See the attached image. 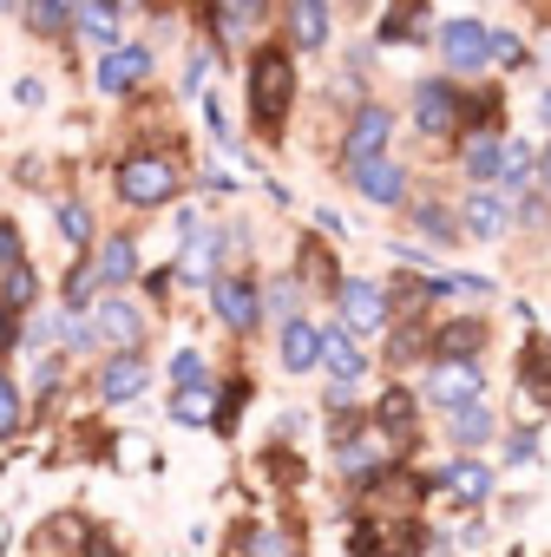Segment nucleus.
<instances>
[{
  "instance_id": "obj_7",
  "label": "nucleus",
  "mask_w": 551,
  "mask_h": 557,
  "mask_svg": "<svg viewBox=\"0 0 551 557\" xmlns=\"http://www.w3.org/2000/svg\"><path fill=\"white\" fill-rule=\"evenodd\" d=\"M388 132H394V112H388V106H362V119L348 125V164L381 158V151H388Z\"/></svg>"
},
{
  "instance_id": "obj_30",
  "label": "nucleus",
  "mask_w": 551,
  "mask_h": 557,
  "mask_svg": "<svg viewBox=\"0 0 551 557\" xmlns=\"http://www.w3.org/2000/svg\"><path fill=\"white\" fill-rule=\"evenodd\" d=\"M407 420H414V394H401V387H394V394L381 400V426H407Z\"/></svg>"
},
{
  "instance_id": "obj_18",
  "label": "nucleus",
  "mask_w": 551,
  "mask_h": 557,
  "mask_svg": "<svg viewBox=\"0 0 551 557\" xmlns=\"http://www.w3.org/2000/svg\"><path fill=\"white\" fill-rule=\"evenodd\" d=\"M290 34H296V47H322L329 40V8L322 0H290Z\"/></svg>"
},
{
  "instance_id": "obj_32",
  "label": "nucleus",
  "mask_w": 551,
  "mask_h": 557,
  "mask_svg": "<svg viewBox=\"0 0 551 557\" xmlns=\"http://www.w3.org/2000/svg\"><path fill=\"white\" fill-rule=\"evenodd\" d=\"M60 230H66L73 243H86V236H93V216H86L79 203H60Z\"/></svg>"
},
{
  "instance_id": "obj_4",
  "label": "nucleus",
  "mask_w": 551,
  "mask_h": 557,
  "mask_svg": "<svg viewBox=\"0 0 551 557\" xmlns=\"http://www.w3.org/2000/svg\"><path fill=\"white\" fill-rule=\"evenodd\" d=\"M217 315H223V329H236V335H249L256 329V315H262V302H256V283H243V275H217Z\"/></svg>"
},
{
  "instance_id": "obj_5",
  "label": "nucleus",
  "mask_w": 551,
  "mask_h": 557,
  "mask_svg": "<svg viewBox=\"0 0 551 557\" xmlns=\"http://www.w3.org/2000/svg\"><path fill=\"white\" fill-rule=\"evenodd\" d=\"M348 184H355L368 203H401V197H407V177H401L388 158H362V164H348Z\"/></svg>"
},
{
  "instance_id": "obj_15",
  "label": "nucleus",
  "mask_w": 551,
  "mask_h": 557,
  "mask_svg": "<svg viewBox=\"0 0 551 557\" xmlns=\"http://www.w3.org/2000/svg\"><path fill=\"white\" fill-rule=\"evenodd\" d=\"M99 394H106V400H138V394H145V361L125 348V355L99 374Z\"/></svg>"
},
{
  "instance_id": "obj_36",
  "label": "nucleus",
  "mask_w": 551,
  "mask_h": 557,
  "mask_svg": "<svg viewBox=\"0 0 551 557\" xmlns=\"http://www.w3.org/2000/svg\"><path fill=\"white\" fill-rule=\"evenodd\" d=\"M0 413H8V433L21 426V387H14V381H8V407H0Z\"/></svg>"
},
{
  "instance_id": "obj_17",
  "label": "nucleus",
  "mask_w": 551,
  "mask_h": 557,
  "mask_svg": "<svg viewBox=\"0 0 551 557\" xmlns=\"http://www.w3.org/2000/svg\"><path fill=\"white\" fill-rule=\"evenodd\" d=\"M446 492H453L460 505H486V492H492V472H486L479 459H460V466H446Z\"/></svg>"
},
{
  "instance_id": "obj_29",
  "label": "nucleus",
  "mask_w": 551,
  "mask_h": 557,
  "mask_svg": "<svg viewBox=\"0 0 551 557\" xmlns=\"http://www.w3.org/2000/svg\"><path fill=\"white\" fill-rule=\"evenodd\" d=\"M171 420H184V426H191V420H210V407H204V387H184V394L171 400Z\"/></svg>"
},
{
  "instance_id": "obj_11",
  "label": "nucleus",
  "mask_w": 551,
  "mask_h": 557,
  "mask_svg": "<svg viewBox=\"0 0 551 557\" xmlns=\"http://www.w3.org/2000/svg\"><path fill=\"white\" fill-rule=\"evenodd\" d=\"M342 315H348V329H381L388 322V296L375 289V283H342Z\"/></svg>"
},
{
  "instance_id": "obj_24",
  "label": "nucleus",
  "mask_w": 551,
  "mask_h": 557,
  "mask_svg": "<svg viewBox=\"0 0 551 557\" xmlns=\"http://www.w3.org/2000/svg\"><path fill=\"white\" fill-rule=\"evenodd\" d=\"M479 335H486V329H479V322H460V329H446V335H440V355H446V361H453V355H460V361H466V355H473V348H479Z\"/></svg>"
},
{
  "instance_id": "obj_35",
  "label": "nucleus",
  "mask_w": 551,
  "mask_h": 557,
  "mask_svg": "<svg viewBox=\"0 0 551 557\" xmlns=\"http://www.w3.org/2000/svg\"><path fill=\"white\" fill-rule=\"evenodd\" d=\"M505 459H512V466H525V459H531V433H512V446H505Z\"/></svg>"
},
{
  "instance_id": "obj_23",
  "label": "nucleus",
  "mask_w": 551,
  "mask_h": 557,
  "mask_svg": "<svg viewBox=\"0 0 551 557\" xmlns=\"http://www.w3.org/2000/svg\"><path fill=\"white\" fill-rule=\"evenodd\" d=\"M525 387L551 407V348H531V355H525Z\"/></svg>"
},
{
  "instance_id": "obj_2",
  "label": "nucleus",
  "mask_w": 551,
  "mask_h": 557,
  "mask_svg": "<svg viewBox=\"0 0 551 557\" xmlns=\"http://www.w3.org/2000/svg\"><path fill=\"white\" fill-rule=\"evenodd\" d=\"M119 190H125V203H138V210H151V203H164L171 190H177V171H171V158H132L125 171H119Z\"/></svg>"
},
{
  "instance_id": "obj_6",
  "label": "nucleus",
  "mask_w": 551,
  "mask_h": 557,
  "mask_svg": "<svg viewBox=\"0 0 551 557\" xmlns=\"http://www.w3.org/2000/svg\"><path fill=\"white\" fill-rule=\"evenodd\" d=\"M0 262H8V315H21L34 302V269H27V249H21V230L14 223L0 230Z\"/></svg>"
},
{
  "instance_id": "obj_28",
  "label": "nucleus",
  "mask_w": 551,
  "mask_h": 557,
  "mask_svg": "<svg viewBox=\"0 0 551 557\" xmlns=\"http://www.w3.org/2000/svg\"><path fill=\"white\" fill-rule=\"evenodd\" d=\"M171 381H177V387H204V355H197V348H184V355L171 361Z\"/></svg>"
},
{
  "instance_id": "obj_34",
  "label": "nucleus",
  "mask_w": 551,
  "mask_h": 557,
  "mask_svg": "<svg viewBox=\"0 0 551 557\" xmlns=\"http://www.w3.org/2000/svg\"><path fill=\"white\" fill-rule=\"evenodd\" d=\"M420 230H427L433 243H453V223H446V210H420Z\"/></svg>"
},
{
  "instance_id": "obj_1",
  "label": "nucleus",
  "mask_w": 551,
  "mask_h": 557,
  "mask_svg": "<svg viewBox=\"0 0 551 557\" xmlns=\"http://www.w3.org/2000/svg\"><path fill=\"white\" fill-rule=\"evenodd\" d=\"M249 106H256V125L276 132L290 112V53L283 47H262L256 66H249Z\"/></svg>"
},
{
  "instance_id": "obj_22",
  "label": "nucleus",
  "mask_w": 551,
  "mask_h": 557,
  "mask_svg": "<svg viewBox=\"0 0 551 557\" xmlns=\"http://www.w3.org/2000/svg\"><path fill=\"white\" fill-rule=\"evenodd\" d=\"M73 14H79L73 0H27V27H34V34H60Z\"/></svg>"
},
{
  "instance_id": "obj_38",
  "label": "nucleus",
  "mask_w": 551,
  "mask_h": 557,
  "mask_svg": "<svg viewBox=\"0 0 551 557\" xmlns=\"http://www.w3.org/2000/svg\"><path fill=\"white\" fill-rule=\"evenodd\" d=\"M544 190H551V151H544Z\"/></svg>"
},
{
  "instance_id": "obj_12",
  "label": "nucleus",
  "mask_w": 551,
  "mask_h": 557,
  "mask_svg": "<svg viewBox=\"0 0 551 557\" xmlns=\"http://www.w3.org/2000/svg\"><path fill=\"white\" fill-rule=\"evenodd\" d=\"M93 329H99V335H106L112 348H138V335H145V322H138V309H132V302H119V296H112V302H99V315H93Z\"/></svg>"
},
{
  "instance_id": "obj_8",
  "label": "nucleus",
  "mask_w": 551,
  "mask_h": 557,
  "mask_svg": "<svg viewBox=\"0 0 551 557\" xmlns=\"http://www.w3.org/2000/svg\"><path fill=\"white\" fill-rule=\"evenodd\" d=\"M414 119L440 138V132H453V119H460V92L453 86H440V79H420V92H414Z\"/></svg>"
},
{
  "instance_id": "obj_37",
  "label": "nucleus",
  "mask_w": 551,
  "mask_h": 557,
  "mask_svg": "<svg viewBox=\"0 0 551 557\" xmlns=\"http://www.w3.org/2000/svg\"><path fill=\"white\" fill-rule=\"evenodd\" d=\"M538 112H544V125H551V92H544V99H538Z\"/></svg>"
},
{
  "instance_id": "obj_25",
  "label": "nucleus",
  "mask_w": 551,
  "mask_h": 557,
  "mask_svg": "<svg viewBox=\"0 0 551 557\" xmlns=\"http://www.w3.org/2000/svg\"><path fill=\"white\" fill-rule=\"evenodd\" d=\"M381 459V440L368 433V440H342V472H368Z\"/></svg>"
},
{
  "instance_id": "obj_27",
  "label": "nucleus",
  "mask_w": 551,
  "mask_h": 557,
  "mask_svg": "<svg viewBox=\"0 0 551 557\" xmlns=\"http://www.w3.org/2000/svg\"><path fill=\"white\" fill-rule=\"evenodd\" d=\"M79 34H86L93 47H106V53H112V40H119V27H112L106 14H86V8H79Z\"/></svg>"
},
{
  "instance_id": "obj_10",
  "label": "nucleus",
  "mask_w": 551,
  "mask_h": 557,
  "mask_svg": "<svg viewBox=\"0 0 551 557\" xmlns=\"http://www.w3.org/2000/svg\"><path fill=\"white\" fill-rule=\"evenodd\" d=\"M145 73H151V53H145V47H112L106 66H99V86H106V92H132Z\"/></svg>"
},
{
  "instance_id": "obj_33",
  "label": "nucleus",
  "mask_w": 551,
  "mask_h": 557,
  "mask_svg": "<svg viewBox=\"0 0 551 557\" xmlns=\"http://www.w3.org/2000/svg\"><path fill=\"white\" fill-rule=\"evenodd\" d=\"M262 8H269V0H223V27H236V21H262Z\"/></svg>"
},
{
  "instance_id": "obj_31",
  "label": "nucleus",
  "mask_w": 551,
  "mask_h": 557,
  "mask_svg": "<svg viewBox=\"0 0 551 557\" xmlns=\"http://www.w3.org/2000/svg\"><path fill=\"white\" fill-rule=\"evenodd\" d=\"M525 177H531V151H525V145H512V151H505V190H518Z\"/></svg>"
},
{
  "instance_id": "obj_9",
  "label": "nucleus",
  "mask_w": 551,
  "mask_h": 557,
  "mask_svg": "<svg viewBox=\"0 0 551 557\" xmlns=\"http://www.w3.org/2000/svg\"><path fill=\"white\" fill-rule=\"evenodd\" d=\"M427 394L453 413V407H466V400H479V374L466 368V361H440L433 368V381H427Z\"/></svg>"
},
{
  "instance_id": "obj_26",
  "label": "nucleus",
  "mask_w": 551,
  "mask_h": 557,
  "mask_svg": "<svg viewBox=\"0 0 551 557\" xmlns=\"http://www.w3.org/2000/svg\"><path fill=\"white\" fill-rule=\"evenodd\" d=\"M243 550H249V557H296V544H290L283 531H249Z\"/></svg>"
},
{
  "instance_id": "obj_21",
  "label": "nucleus",
  "mask_w": 551,
  "mask_h": 557,
  "mask_svg": "<svg viewBox=\"0 0 551 557\" xmlns=\"http://www.w3.org/2000/svg\"><path fill=\"white\" fill-rule=\"evenodd\" d=\"M132 269H138L132 243H125V236H112V243L99 249V283H132Z\"/></svg>"
},
{
  "instance_id": "obj_3",
  "label": "nucleus",
  "mask_w": 551,
  "mask_h": 557,
  "mask_svg": "<svg viewBox=\"0 0 551 557\" xmlns=\"http://www.w3.org/2000/svg\"><path fill=\"white\" fill-rule=\"evenodd\" d=\"M440 53L453 73H473V66L499 60V34H486L479 21H453V27H440Z\"/></svg>"
},
{
  "instance_id": "obj_39",
  "label": "nucleus",
  "mask_w": 551,
  "mask_h": 557,
  "mask_svg": "<svg viewBox=\"0 0 551 557\" xmlns=\"http://www.w3.org/2000/svg\"><path fill=\"white\" fill-rule=\"evenodd\" d=\"M106 8H119V0H106Z\"/></svg>"
},
{
  "instance_id": "obj_13",
  "label": "nucleus",
  "mask_w": 551,
  "mask_h": 557,
  "mask_svg": "<svg viewBox=\"0 0 551 557\" xmlns=\"http://www.w3.org/2000/svg\"><path fill=\"white\" fill-rule=\"evenodd\" d=\"M505 223H512V203H505L499 190H479V197L466 203V230H473V236L492 243V236H505Z\"/></svg>"
},
{
  "instance_id": "obj_20",
  "label": "nucleus",
  "mask_w": 551,
  "mask_h": 557,
  "mask_svg": "<svg viewBox=\"0 0 551 557\" xmlns=\"http://www.w3.org/2000/svg\"><path fill=\"white\" fill-rule=\"evenodd\" d=\"M446 433H453L460 446H479V440L492 433V413H486L479 400H466V407H453V420H446Z\"/></svg>"
},
{
  "instance_id": "obj_19",
  "label": "nucleus",
  "mask_w": 551,
  "mask_h": 557,
  "mask_svg": "<svg viewBox=\"0 0 551 557\" xmlns=\"http://www.w3.org/2000/svg\"><path fill=\"white\" fill-rule=\"evenodd\" d=\"M505 151H512V145H499L492 132H479V138L466 145V171H473V177H505Z\"/></svg>"
},
{
  "instance_id": "obj_16",
  "label": "nucleus",
  "mask_w": 551,
  "mask_h": 557,
  "mask_svg": "<svg viewBox=\"0 0 551 557\" xmlns=\"http://www.w3.org/2000/svg\"><path fill=\"white\" fill-rule=\"evenodd\" d=\"M316 361H322V335H316L309 322H290V329H283V368L303 374V368H316Z\"/></svg>"
},
{
  "instance_id": "obj_14",
  "label": "nucleus",
  "mask_w": 551,
  "mask_h": 557,
  "mask_svg": "<svg viewBox=\"0 0 551 557\" xmlns=\"http://www.w3.org/2000/svg\"><path fill=\"white\" fill-rule=\"evenodd\" d=\"M322 361L335 368V381H362V368H368V355L355 348V329H329L322 335Z\"/></svg>"
}]
</instances>
